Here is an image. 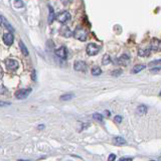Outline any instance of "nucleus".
<instances>
[{"mask_svg": "<svg viewBox=\"0 0 161 161\" xmlns=\"http://www.w3.org/2000/svg\"><path fill=\"white\" fill-rule=\"evenodd\" d=\"M2 75H3V71H2V68H0V79L2 78Z\"/></svg>", "mask_w": 161, "mask_h": 161, "instance_id": "c756f323", "label": "nucleus"}, {"mask_svg": "<svg viewBox=\"0 0 161 161\" xmlns=\"http://www.w3.org/2000/svg\"><path fill=\"white\" fill-rule=\"evenodd\" d=\"M93 118L97 120V121H99V122H103V116H102L101 114H98V113H96V114H94L93 115Z\"/></svg>", "mask_w": 161, "mask_h": 161, "instance_id": "4be33fe9", "label": "nucleus"}, {"mask_svg": "<svg viewBox=\"0 0 161 161\" xmlns=\"http://www.w3.org/2000/svg\"><path fill=\"white\" fill-rule=\"evenodd\" d=\"M55 12H53V9L52 7H50V16H48V23H52L53 19H55Z\"/></svg>", "mask_w": 161, "mask_h": 161, "instance_id": "aec40b11", "label": "nucleus"}, {"mask_svg": "<svg viewBox=\"0 0 161 161\" xmlns=\"http://www.w3.org/2000/svg\"><path fill=\"white\" fill-rule=\"evenodd\" d=\"M102 63L103 65H109V63H111V58H110L109 55H105L103 58H102Z\"/></svg>", "mask_w": 161, "mask_h": 161, "instance_id": "6ab92c4d", "label": "nucleus"}, {"mask_svg": "<svg viewBox=\"0 0 161 161\" xmlns=\"http://www.w3.org/2000/svg\"><path fill=\"white\" fill-rule=\"evenodd\" d=\"M115 159H116V154H114V153H112V154L109 155L108 157V161H115Z\"/></svg>", "mask_w": 161, "mask_h": 161, "instance_id": "bb28decb", "label": "nucleus"}, {"mask_svg": "<svg viewBox=\"0 0 161 161\" xmlns=\"http://www.w3.org/2000/svg\"><path fill=\"white\" fill-rule=\"evenodd\" d=\"M13 40H14V37H13V34H12L11 32H7L3 35V42H4L5 44L11 45L12 43H13Z\"/></svg>", "mask_w": 161, "mask_h": 161, "instance_id": "6e6552de", "label": "nucleus"}, {"mask_svg": "<svg viewBox=\"0 0 161 161\" xmlns=\"http://www.w3.org/2000/svg\"><path fill=\"white\" fill-rule=\"evenodd\" d=\"M159 161H161V157H160V158H159Z\"/></svg>", "mask_w": 161, "mask_h": 161, "instance_id": "7c9ffc66", "label": "nucleus"}, {"mask_svg": "<svg viewBox=\"0 0 161 161\" xmlns=\"http://www.w3.org/2000/svg\"><path fill=\"white\" fill-rule=\"evenodd\" d=\"M122 120H123V118H122V116H120V115H117V116H115V118H114V121L118 124L121 123Z\"/></svg>", "mask_w": 161, "mask_h": 161, "instance_id": "393cba45", "label": "nucleus"}, {"mask_svg": "<svg viewBox=\"0 0 161 161\" xmlns=\"http://www.w3.org/2000/svg\"><path fill=\"white\" fill-rule=\"evenodd\" d=\"M147 107L144 106V105H140V106H138L137 108V113L139 115H145L147 113Z\"/></svg>", "mask_w": 161, "mask_h": 161, "instance_id": "dca6fc26", "label": "nucleus"}, {"mask_svg": "<svg viewBox=\"0 0 161 161\" xmlns=\"http://www.w3.org/2000/svg\"><path fill=\"white\" fill-rule=\"evenodd\" d=\"M60 34H62L63 36H65V37H70V36L73 35V32L71 31V29L68 28V26H66V25H63L62 28H60Z\"/></svg>", "mask_w": 161, "mask_h": 161, "instance_id": "9d476101", "label": "nucleus"}, {"mask_svg": "<svg viewBox=\"0 0 161 161\" xmlns=\"http://www.w3.org/2000/svg\"><path fill=\"white\" fill-rule=\"evenodd\" d=\"M74 94L73 93H68V94H65V95H63L62 97H60V100L62 101H68V100L73 99L74 98Z\"/></svg>", "mask_w": 161, "mask_h": 161, "instance_id": "a211bd4d", "label": "nucleus"}, {"mask_svg": "<svg viewBox=\"0 0 161 161\" xmlns=\"http://www.w3.org/2000/svg\"><path fill=\"white\" fill-rule=\"evenodd\" d=\"M118 63L119 65H123V66H126L127 63H128L129 62V57L127 55H121L119 58H118Z\"/></svg>", "mask_w": 161, "mask_h": 161, "instance_id": "f8f14e48", "label": "nucleus"}, {"mask_svg": "<svg viewBox=\"0 0 161 161\" xmlns=\"http://www.w3.org/2000/svg\"><path fill=\"white\" fill-rule=\"evenodd\" d=\"M15 6H16V8H21L23 6V2L21 0H15Z\"/></svg>", "mask_w": 161, "mask_h": 161, "instance_id": "5701e85b", "label": "nucleus"}, {"mask_svg": "<svg viewBox=\"0 0 161 161\" xmlns=\"http://www.w3.org/2000/svg\"><path fill=\"white\" fill-rule=\"evenodd\" d=\"M3 24H4V26L6 27V28H8L9 30L13 31V28H12V26L9 24V22H7V21H6V19H4V20H3Z\"/></svg>", "mask_w": 161, "mask_h": 161, "instance_id": "b1692460", "label": "nucleus"}, {"mask_svg": "<svg viewBox=\"0 0 161 161\" xmlns=\"http://www.w3.org/2000/svg\"><path fill=\"white\" fill-rule=\"evenodd\" d=\"M3 20H4V18L0 15V24H3Z\"/></svg>", "mask_w": 161, "mask_h": 161, "instance_id": "c85d7f7f", "label": "nucleus"}, {"mask_svg": "<svg viewBox=\"0 0 161 161\" xmlns=\"http://www.w3.org/2000/svg\"><path fill=\"white\" fill-rule=\"evenodd\" d=\"M55 55H57L58 58L65 60V58H66V57H68V50H66V48L65 47H60V48L55 50Z\"/></svg>", "mask_w": 161, "mask_h": 161, "instance_id": "0eeeda50", "label": "nucleus"}, {"mask_svg": "<svg viewBox=\"0 0 161 161\" xmlns=\"http://www.w3.org/2000/svg\"><path fill=\"white\" fill-rule=\"evenodd\" d=\"M145 68H146L145 65H136L134 68H132V73L133 74H138V73H140L141 71L144 70Z\"/></svg>", "mask_w": 161, "mask_h": 161, "instance_id": "2eb2a0df", "label": "nucleus"}, {"mask_svg": "<svg viewBox=\"0 0 161 161\" xmlns=\"http://www.w3.org/2000/svg\"><path fill=\"white\" fill-rule=\"evenodd\" d=\"M114 144L117 145V146H122V145L126 144V140H125L123 137L116 136L114 137Z\"/></svg>", "mask_w": 161, "mask_h": 161, "instance_id": "9b49d317", "label": "nucleus"}, {"mask_svg": "<svg viewBox=\"0 0 161 161\" xmlns=\"http://www.w3.org/2000/svg\"><path fill=\"white\" fill-rule=\"evenodd\" d=\"M119 161H132V158H126V157H124V158H121Z\"/></svg>", "mask_w": 161, "mask_h": 161, "instance_id": "cd10ccee", "label": "nucleus"}, {"mask_svg": "<svg viewBox=\"0 0 161 161\" xmlns=\"http://www.w3.org/2000/svg\"><path fill=\"white\" fill-rule=\"evenodd\" d=\"M74 68L76 71H85L87 70V63L83 60H76L74 63Z\"/></svg>", "mask_w": 161, "mask_h": 161, "instance_id": "423d86ee", "label": "nucleus"}, {"mask_svg": "<svg viewBox=\"0 0 161 161\" xmlns=\"http://www.w3.org/2000/svg\"><path fill=\"white\" fill-rule=\"evenodd\" d=\"M19 47H20V50H21L22 53H23L24 55H28V50H27L26 47L23 44V42H19Z\"/></svg>", "mask_w": 161, "mask_h": 161, "instance_id": "412c9836", "label": "nucleus"}, {"mask_svg": "<svg viewBox=\"0 0 161 161\" xmlns=\"http://www.w3.org/2000/svg\"><path fill=\"white\" fill-rule=\"evenodd\" d=\"M31 89H25V90H19L15 93V97L19 100H23V99H26L27 97L29 96V94L31 93Z\"/></svg>", "mask_w": 161, "mask_h": 161, "instance_id": "7ed1b4c3", "label": "nucleus"}, {"mask_svg": "<svg viewBox=\"0 0 161 161\" xmlns=\"http://www.w3.org/2000/svg\"><path fill=\"white\" fill-rule=\"evenodd\" d=\"M74 36L75 38H76L78 40H81V42H85L87 39V32L84 30L83 28H76L74 32Z\"/></svg>", "mask_w": 161, "mask_h": 161, "instance_id": "f03ea898", "label": "nucleus"}, {"mask_svg": "<svg viewBox=\"0 0 161 161\" xmlns=\"http://www.w3.org/2000/svg\"><path fill=\"white\" fill-rule=\"evenodd\" d=\"M150 48H141L138 52V55L139 57H149L150 55Z\"/></svg>", "mask_w": 161, "mask_h": 161, "instance_id": "ddd939ff", "label": "nucleus"}, {"mask_svg": "<svg viewBox=\"0 0 161 161\" xmlns=\"http://www.w3.org/2000/svg\"><path fill=\"white\" fill-rule=\"evenodd\" d=\"M86 52L89 55L93 57V55H98V53H99L100 47H99V45H97L96 43H89V44L87 45Z\"/></svg>", "mask_w": 161, "mask_h": 161, "instance_id": "f257e3e1", "label": "nucleus"}, {"mask_svg": "<svg viewBox=\"0 0 161 161\" xmlns=\"http://www.w3.org/2000/svg\"><path fill=\"white\" fill-rule=\"evenodd\" d=\"M101 74H102V70L99 66H94V68H92V75L93 76H100Z\"/></svg>", "mask_w": 161, "mask_h": 161, "instance_id": "f3484780", "label": "nucleus"}, {"mask_svg": "<svg viewBox=\"0 0 161 161\" xmlns=\"http://www.w3.org/2000/svg\"><path fill=\"white\" fill-rule=\"evenodd\" d=\"M150 50L154 52H160L161 50V40L158 38H152L150 42Z\"/></svg>", "mask_w": 161, "mask_h": 161, "instance_id": "20e7f679", "label": "nucleus"}, {"mask_svg": "<svg viewBox=\"0 0 161 161\" xmlns=\"http://www.w3.org/2000/svg\"><path fill=\"white\" fill-rule=\"evenodd\" d=\"M5 63H6L7 68H9V70L11 71H15L18 68V63L15 60H7L6 62H5Z\"/></svg>", "mask_w": 161, "mask_h": 161, "instance_id": "1a4fd4ad", "label": "nucleus"}, {"mask_svg": "<svg viewBox=\"0 0 161 161\" xmlns=\"http://www.w3.org/2000/svg\"><path fill=\"white\" fill-rule=\"evenodd\" d=\"M122 74V70H115L112 71V75L113 76H120Z\"/></svg>", "mask_w": 161, "mask_h": 161, "instance_id": "a878e982", "label": "nucleus"}, {"mask_svg": "<svg viewBox=\"0 0 161 161\" xmlns=\"http://www.w3.org/2000/svg\"><path fill=\"white\" fill-rule=\"evenodd\" d=\"M148 66L149 68H161V60H152L148 63Z\"/></svg>", "mask_w": 161, "mask_h": 161, "instance_id": "4468645a", "label": "nucleus"}, {"mask_svg": "<svg viewBox=\"0 0 161 161\" xmlns=\"http://www.w3.org/2000/svg\"><path fill=\"white\" fill-rule=\"evenodd\" d=\"M150 161H155V160H150Z\"/></svg>", "mask_w": 161, "mask_h": 161, "instance_id": "2f4dec72", "label": "nucleus"}, {"mask_svg": "<svg viewBox=\"0 0 161 161\" xmlns=\"http://www.w3.org/2000/svg\"><path fill=\"white\" fill-rule=\"evenodd\" d=\"M57 19H58V21L60 22V23H65V22L68 21V20L71 19V14L68 13V11L60 12V13L57 16Z\"/></svg>", "mask_w": 161, "mask_h": 161, "instance_id": "39448f33", "label": "nucleus"}]
</instances>
